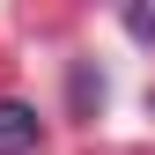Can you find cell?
I'll use <instances>...</instances> for the list:
<instances>
[{
	"instance_id": "2",
	"label": "cell",
	"mask_w": 155,
	"mask_h": 155,
	"mask_svg": "<svg viewBox=\"0 0 155 155\" xmlns=\"http://www.w3.org/2000/svg\"><path fill=\"white\" fill-rule=\"evenodd\" d=\"M126 30L140 37V45H155V8H148V0H133V8H126Z\"/></svg>"
},
{
	"instance_id": "1",
	"label": "cell",
	"mask_w": 155,
	"mask_h": 155,
	"mask_svg": "<svg viewBox=\"0 0 155 155\" xmlns=\"http://www.w3.org/2000/svg\"><path fill=\"white\" fill-rule=\"evenodd\" d=\"M30 148H37V111L0 96V155H30Z\"/></svg>"
}]
</instances>
